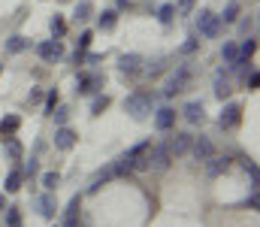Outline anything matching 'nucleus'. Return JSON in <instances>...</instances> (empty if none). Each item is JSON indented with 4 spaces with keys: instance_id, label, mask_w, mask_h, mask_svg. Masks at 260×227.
Masks as SVG:
<instances>
[{
    "instance_id": "36",
    "label": "nucleus",
    "mask_w": 260,
    "mask_h": 227,
    "mask_svg": "<svg viewBox=\"0 0 260 227\" xmlns=\"http://www.w3.org/2000/svg\"><path fill=\"white\" fill-rule=\"evenodd\" d=\"M257 85H260V76H257V73H251V76H248V88H251V91H254V88H257Z\"/></svg>"
},
{
    "instance_id": "32",
    "label": "nucleus",
    "mask_w": 260,
    "mask_h": 227,
    "mask_svg": "<svg viewBox=\"0 0 260 227\" xmlns=\"http://www.w3.org/2000/svg\"><path fill=\"white\" fill-rule=\"evenodd\" d=\"M194 3H197V0H179V3H176V9H179L182 15H188V12L194 9Z\"/></svg>"
},
{
    "instance_id": "7",
    "label": "nucleus",
    "mask_w": 260,
    "mask_h": 227,
    "mask_svg": "<svg viewBox=\"0 0 260 227\" xmlns=\"http://www.w3.org/2000/svg\"><path fill=\"white\" fill-rule=\"evenodd\" d=\"M37 212L43 215V218H55V212H58V200H55V194L52 191H46L43 197H37Z\"/></svg>"
},
{
    "instance_id": "8",
    "label": "nucleus",
    "mask_w": 260,
    "mask_h": 227,
    "mask_svg": "<svg viewBox=\"0 0 260 227\" xmlns=\"http://www.w3.org/2000/svg\"><path fill=\"white\" fill-rule=\"evenodd\" d=\"M37 55H40L43 61H55V58H61V55H64V46H61L58 40H46V43H40V46H37Z\"/></svg>"
},
{
    "instance_id": "14",
    "label": "nucleus",
    "mask_w": 260,
    "mask_h": 227,
    "mask_svg": "<svg viewBox=\"0 0 260 227\" xmlns=\"http://www.w3.org/2000/svg\"><path fill=\"white\" fill-rule=\"evenodd\" d=\"M182 115H185L191 124H200V121L206 118V112H203V103H200V100H191V103L182 109Z\"/></svg>"
},
{
    "instance_id": "1",
    "label": "nucleus",
    "mask_w": 260,
    "mask_h": 227,
    "mask_svg": "<svg viewBox=\"0 0 260 227\" xmlns=\"http://www.w3.org/2000/svg\"><path fill=\"white\" fill-rule=\"evenodd\" d=\"M124 109H127L133 118H145L148 112H151V97H145V94H130L127 100H124Z\"/></svg>"
},
{
    "instance_id": "25",
    "label": "nucleus",
    "mask_w": 260,
    "mask_h": 227,
    "mask_svg": "<svg viewBox=\"0 0 260 227\" xmlns=\"http://www.w3.org/2000/svg\"><path fill=\"white\" fill-rule=\"evenodd\" d=\"M173 15H176V6H173V3H164V6L157 9V18H160L164 24H170V21H173Z\"/></svg>"
},
{
    "instance_id": "10",
    "label": "nucleus",
    "mask_w": 260,
    "mask_h": 227,
    "mask_svg": "<svg viewBox=\"0 0 260 227\" xmlns=\"http://www.w3.org/2000/svg\"><path fill=\"white\" fill-rule=\"evenodd\" d=\"M76 140H79V137H76L67 124H61V127L55 131V149L58 151H70L73 146H76Z\"/></svg>"
},
{
    "instance_id": "2",
    "label": "nucleus",
    "mask_w": 260,
    "mask_h": 227,
    "mask_svg": "<svg viewBox=\"0 0 260 227\" xmlns=\"http://www.w3.org/2000/svg\"><path fill=\"white\" fill-rule=\"evenodd\" d=\"M197 27H200V34L203 37H218L221 34V18L218 15H212L209 9H200V15H197Z\"/></svg>"
},
{
    "instance_id": "30",
    "label": "nucleus",
    "mask_w": 260,
    "mask_h": 227,
    "mask_svg": "<svg viewBox=\"0 0 260 227\" xmlns=\"http://www.w3.org/2000/svg\"><path fill=\"white\" fill-rule=\"evenodd\" d=\"M52 115H55V124H67L70 109H67V106H55V109H52Z\"/></svg>"
},
{
    "instance_id": "33",
    "label": "nucleus",
    "mask_w": 260,
    "mask_h": 227,
    "mask_svg": "<svg viewBox=\"0 0 260 227\" xmlns=\"http://www.w3.org/2000/svg\"><path fill=\"white\" fill-rule=\"evenodd\" d=\"M37 173H40V160H34V157H30V160H27V179H34Z\"/></svg>"
},
{
    "instance_id": "26",
    "label": "nucleus",
    "mask_w": 260,
    "mask_h": 227,
    "mask_svg": "<svg viewBox=\"0 0 260 227\" xmlns=\"http://www.w3.org/2000/svg\"><path fill=\"white\" fill-rule=\"evenodd\" d=\"M79 209H82V197L76 194L73 200H70V206H67V212H64V218H79Z\"/></svg>"
},
{
    "instance_id": "17",
    "label": "nucleus",
    "mask_w": 260,
    "mask_h": 227,
    "mask_svg": "<svg viewBox=\"0 0 260 227\" xmlns=\"http://www.w3.org/2000/svg\"><path fill=\"white\" fill-rule=\"evenodd\" d=\"M97 85H100L97 76H79V88H76V94H91Z\"/></svg>"
},
{
    "instance_id": "5",
    "label": "nucleus",
    "mask_w": 260,
    "mask_h": 227,
    "mask_svg": "<svg viewBox=\"0 0 260 227\" xmlns=\"http://www.w3.org/2000/svg\"><path fill=\"white\" fill-rule=\"evenodd\" d=\"M191 134H173L170 137V143H167V149H170V154L173 157H179V154H188L191 151Z\"/></svg>"
},
{
    "instance_id": "9",
    "label": "nucleus",
    "mask_w": 260,
    "mask_h": 227,
    "mask_svg": "<svg viewBox=\"0 0 260 227\" xmlns=\"http://www.w3.org/2000/svg\"><path fill=\"white\" fill-rule=\"evenodd\" d=\"M176 115H179V112L170 109V106L157 109V112H154V127H157V131H173V127H176Z\"/></svg>"
},
{
    "instance_id": "15",
    "label": "nucleus",
    "mask_w": 260,
    "mask_h": 227,
    "mask_svg": "<svg viewBox=\"0 0 260 227\" xmlns=\"http://www.w3.org/2000/svg\"><path fill=\"white\" fill-rule=\"evenodd\" d=\"M30 49V40H24V37H9L6 40V52L9 55H21V52H27Z\"/></svg>"
},
{
    "instance_id": "3",
    "label": "nucleus",
    "mask_w": 260,
    "mask_h": 227,
    "mask_svg": "<svg viewBox=\"0 0 260 227\" xmlns=\"http://www.w3.org/2000/svg\"><path fill=\"white\" fill-rule=\"evenodd\" d=\"M188 85H191V70H188V67H179L176 73L167 79V88H164V94H167V97H173L176 91H185Z\"/></svg>"
},
{
    "instance_id": "21",
    "label": "nucleus",
    "mask_w": 260,
    "mask_h": 227,
    "mask_svg": "<svg viewBox=\"0 0 260 227\" xmlns=\"http://www.w3.org/2000/svg\"><path fill=\"white\" fill-rule=\"evenodd\" d=\"M115 21H118V12H115V9H106V12L100 15V27H103V30H112Z\"/></svg>"
},
{
    "instance_id": "24",
    "label": "nucleus",
    "mask_w": 260,
    "mask_h": 227,
    "mask_svg": "<svg viewBox=\"0 0 260 227\" xmlns=\"http://www.w3.org/2000/svg\"><path fill=\"white\" fill-rule=\"evenodd\" d=\"M91 12H94V6H91V0H82V3L76 6V18H79V21H85V18H91Z\"/></svg>"
},
{
    "instance_id": "19",
    "label": "nucleus",
    "mask_w": 260,
    "mask_h": 227,
    "mask_svg": "<svg viewBox=\"0 0 260 227\" xmlns=\"http://www.w3.org/2000/svg\"><path fill=\"white\" fill-rule=\"evenodd\" d=\"M230 91H233V88H230V82H227L224 76H218V82H215V97H218V100H227V97H230Z\"/></svg>"
},
{
    "instance_id": "27",
    "label": "nucleus",
    "mask_w": 260,
    "mask_h": 227,
    "mask_svg": "<svg viewBox=\"0 0 260 227\" xmlns=\"http://www.w3.org/2000/svg\"><path fill=\"white\" fill-rule=\"evenodd\" d=\"M58 182H61V176H58V173H46V176H43V188H46V191H55V188H58Z\"/></svg>"
},
{
    "instance_id": "38",
    "label": "nucleus",
    "mask_w": 260,
    "mask_h": 227,
    "mask_svg": "<svg viewBox=\"0 0 260 227\" xmlns=\"http://www.w3.org/2000/svg\"><path fill=\"white\" fill-rule=\"evenodd\" d=\"M6 209V194H0V212Z\"/></svg>"
},
{
    "instance_id": "13",
    "label": "nucleus",
    "mask_w": 260,
    "mask_h": 227,
    "mask_svg": "<svg viewBox=\"0 0 260 227\" xmlns=\"http://www.w3.org/2000/svg\"><path fill=\"white\" fill-rule=\"evenodd\" d=\"M18 127H21V118H18V115H6V118H0V143H3L6 137H12Z\"/></svg>"
},
{
    "instance_id": "16",
    "label": "nucleus",
    "mask_w": 260,
    "mask_h": 227,
    "mask_svg": "<svg viewBox=\"0 0 260 227\" xmlns=\"http://www.w3.org/2000/svg\"><path fill=\"white\" fill-rule=\"evenodd\" d=\"M3 149H6V157H9V160H21V154H24L21 143H18L15 137H6V140H3Z\"/></svg>"
},
{
    "instance_id": "20",
    "label": "nucleus",
    "mask_w": 260,
    "mask_h": 227,
    "mask_svg": "<svg viewBox=\"0 0 260 227\" xmlns=\"http://www.w3.org/2000/svg\"><path fill=\"white\" fill-rule=\"evenodd\" d=\"M3 212H6V227H21V212H18V206H6Z\"/></svg>"
},
{
    "instance_id": "23",
    "label": "nucleus",
    "mask_w": 260,
    "mask_h": 227,
    "mask_svg": "<svg viewBox=\"0 0 260 227\" xmlns=\"http://www.w3.org/2000/svg\"><path fill=\"white\" fill-rule=\"evenodd\" d=\"M236 15H239V6H236V3H227V6H224V15H218V18H221L224 24H233Z\"/></svg>"
},
{
    "instance_id": "37",
    "label": "nucleus",
    "mask_w": 260,
    "mask_h": 227,
    "mask_svg": "<svg viewBox=\"0 0 260 227\" xmlns=\"http://www.w3.org/2000/svg\"><path fill=\"white\" fill-rule=\"evenodd\" d=\"M40 100H43V91H40V88H34V91H30V103H40Z\"/></svg>"
},
{
    "instance_id": "34",
    "label": "nucleus",
    "mask_w": 260,
    "mask_h": 227,
    "mask_svg": "<svg viewBox=\"0 0 260 227\" xmlns=\"http://www.w3.org/2000/svg\"><path fill=\"white\" fill-rule=\"evenodd\" d=\"M197 46H200L197 40H188V43L182 46V55H194V52H197Z\"/></svg>"
},
{
    "instance_id": "29",
    "label": "nucleus",
    "mask_w": 260,
    "mask_h": 227,
    "mask_svg": "<svg viewBox=\"0 0 260 227\" xmlns=\"http://www.w3.org/2000/svg\"><path fill=\"white\" fill-rule=\"evenodd\" d=\"M236 58H239V49H236L233 43H224V61H227V64H233Z\"/></svg>"
},
{
    "instance_id": "12",
    "label": "nucleus",
    "mask_w": 260,
    "mask_h": 227,
    "mask_svg": "<svg viewBox=\"0 0 260 227\" xmlns=\"http://www.w3.org/2000/svg\"><path fill=\"white\" fill-rule=\"evenodd\" d=\"M206 164H209V176H221V173H227V170L233 167V160H230L227 154H224V157H215V154H212Z\"/></svg>"
},
{
    "instance_id": "18",
    "label": "nucleus",
    "mask_w": 260,
    "mask_h": 227,
    "mask_svg": "<svg viewBox=\"0 0 260 227\" xmlns=\"http://www.w3.org/2000/svg\"><path fill=\"white\" fill-rule=\"evenodd\" d=\"M21 182H24V176H21V170H12V173L6 176V185H3V188H6V194H15V191L21 188Z\"/></svg>"
},
{
    "instance_id": "22",
    "label": "nucleus",
    "mask_w": 260,
    "mask_h": 227,
    "mask_svg": "<svg viewBox=\"0 0 260 227\" xmlns=\"http://www.w3.org/2000/svg\"><path fill=\"white\" fill-rule=\"evenodd\" d=\"M109 97L106 94H100V97H94V103H91V115H103V109H109Z\"/></svg>"
},
{
    "instance_id": "11",
    "label": "nucleus",
    "mask_w": 260,
    "mask_h": 227,
    "mask_svg": "<svg viewBox=\"0 0 260 227\" xmlns=\"http://www.w3.org/2000/svg\"><path fill=\"white\" fill-rule=\"evenodd\" d=\"M118 70H121V73H127V76L139 73V70H142V58H139V55H121Z\"/></svg>"
},
{
    "instance_id": "4",
    "label": "nucleus",
    "mask_w": 260,
    "mask_h": 227,
    "mask_svg": "<svg viewBox=\"0 0 260 227\" xmlns=\"http://www.w3.org/2000/svg\"><path fill=\"white\" fill-rule=\"evenodd\" d=\"M239 121H242V106H239V103H227L224 112H221V118H218V124H221L224 131H230V127H236Z\"/></svg>"
},
{
    "instance_id": "35",
    "label": "nucleus",
    "mask_w": 260,
    "mask_h": 227,
    "mask_svg": "<svg viewBox=\"0 0 260 227\" xmlns=\"http://www.w3.org/2000/svg\"><path fill=\"white\" fill-rule=\"evenodd\" d=\"M242 206H245V209H257V191H251V197H248Z\"/></svg>"
},
{
    "instance_id": "6",
    "label": "nucleus",
    "mask_w": 260,
    "mask_h": 227,
    "mask_svg": "<svg viewBox=\"0 0 260 227\" xmlns=\"http://www.w3.org/2000/svg\"><path fill=\"white\" fill-rule=\"evenodd\" d=\"M191 154H194L197 160H209V157L215 154L212 140H209V137H194V140H191Z\"/></svg>"
},
{
    "instance_id": "31",
    "label": "nucleus",
    "mask_w": 260,
    "mask_h": 227,
    "mask_svg": "<svg viewBox=\"0 0 260 227\" xmlns=\"http://www.w3.org/2000/svg\"><path fill=\"white\" fill-rule=\"evenodd\" d=\"M55 106H58V91H49L46 94V112H52Z\"/></svg>"
},
{
    "instance_id": "28",
    "label": "nucleus",
    "mask_w": 260,
    "mask_h": 227,
    "mask_svg": "<svg viewBox=\"0 0 260 227\" xmlns=\"http://www.w3.org/2000/svg\"><path fill=\"white\" fill-rule=\"evenodd\" d=\"M52 34H55V37H64V34H67V21L61 18V15H55V18H52Z\"/></svg>"
}]
</instances>
